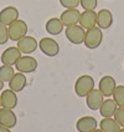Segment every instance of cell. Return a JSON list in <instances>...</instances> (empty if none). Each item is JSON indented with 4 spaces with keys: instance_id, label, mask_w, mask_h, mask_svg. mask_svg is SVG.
Instances as JSON below:
<instances>
[{
    "instance_id": "ba28073f",
    "label": "cell",
    "mask_w": 124,
    "mask_h": 132,
    "mask_svg": "<svg viewBox=\"0 0 124 132\" xmlns=\"http://www.w3.org/2000/svg\"><path fill=\"white\" fill-rule=\"evenodd\" d=\"M103 101H104V96L102 95V92L99 90L93 88L87 96H86V105L89 110L97 111L99 110V107L102 106Z\"/></svg>"
},
{
    "instance_id": "2e32d148",
    "label": "cell",
    "mask_w": 124,
    "mask_h": 132,
    "mask_svg": "<svg viewBox=\"0 0 124 132\" xmlns=\"http://www.w3.org/2000/svg\"><path fill=\"white\" fill-rule=\"evenodd\" d=\"M80 16H81V13L77 9H66L65 11L61 14L60 19H61L62 24L67 28V26L78 24L80 22Z\"/></svg>"
},
{
    "instance_id": "5bb4252c",
    "label": "cell",
    "mask_w": 124,
    "mask_h": 132,
    "mask_svg": "<svg viewBox=\"0 0 124 132\" xmlns=\"http://www.w3.org/2000/svg\"><path fill=\"white\" fill-rule=\"evenodd\" d=\"M0 101H1V107L14 110L17 105V95L13 90H4L3 94L0 95Z\"/></svg>"
},
{
    "instance_id": "603a6c76",
    "label": "cell",
    "mask_w": 124,
    "mask_h": 132,
    "mask_svg": "<svg viewBox=\"0 0 124 132\" xmlns=\"http://www.w3.org/2000/svg\"><path fill=\"white\" fill-rule=\"evenodd\" d=\"M14 67L10 65H3L0 66V79L4 82H9L11 80V77L14 76Z\"/></svg>"
},
{
    "instance_id": "7402d4cb",
    "label": "cell",
    "mask_w": 124,
    "mask_h": 132,
    "mask_svg": "<svg viewBox=\"0 0 124 132\" xmlns=\"http://www.w3.org/2000/svg\"><path fill=\"white\" fill-rule=\"evenodd\" d=\"M113 100L117 103L118 107H124V86L123 85H117L114 91H113Z\"/></svg>"
},
{
    "instance_id": "7c38bea8",
    "label": "cell",
    "mask_w": 124,
    "mask_h": 132,
    "mask_svg": "<svg viewBox=\"0 0 124 132\" xmlns=\"http://www.w3.org/2000/svg\"><path fill=\"white\" fill-rule=\"evenodd\" d=\"M16 123H17V118L14 111L0 107V125L7 128H14Z\"/></svg>"
},
{
    "instance_id": "8fae6325",
    "label": "cell",
    "mask_w": 124,
    "mask_h": 132,
    "mask_svg": "<svg viewBox=\"0 0 124 132\" xmlns=\"http://www.w3.org/2000/svg\"><path fill=\"white\" fill-rule=\"evenodd\" d=\"M19 19V10L15 6H6L0 11V24L9 26L11 22Z\"/></svg>"
},
{
    "instance_id": "44dd1931",
    "label": "cell",
    "mask_w": 124,
    "mask_h": 132,
    "mask_svg": "<svg viewBox=\"0 0 124 132\" xmlns=\"http://www.w3.org/2000/svg\"><path fill=\"white\" fill-rule=\"evenodd\" d=\"M99 126L103 132H119V130L122 128L120 125L112 117H103L99 122Z\"/></svg>"
},
{
    "instance_id": "4316f807",
    "label": "cell",
    "mask_w": 124,
    "mask_h": 132,
    "mask_svg": "<svg viewBox=\"0 0 124 132\" xmlns=\"http://www.w3.org/2000/svg\"><path fill=\"white\" fill-rule=\"evenodd\" d=\"M113 117L120 125V127H124V107H118Z\"/></svg>"
},
{
    "instance_id": "ffe728a7",
    "label": "cell",
    "mask_w": 124,
    "mask_h": 132,
    "mask_svg": "<svg viewBox=\"0 0 124 132\" xmlns=\"http://www.w3.org/2000/svg\"><path fill=\"white\" fill-rule=\"evenodd\" d=\"M118 106L117 103L114 102V100L112 98H107L104 100L102 103V106L99 107V113L102 117H113L116 111H117Z\"/></svg>"
},
{
    "instance_id": "52a82bcc",
    "label": "cell",
    "mask_w": 124,
    "mask_h": 132,
    "mask_svg": "<svg viewBox=\"0 0 124 132\" xmlns=\"http://www.w3.org/2000/svg\"><path fill=\"white\" fill-rule=\"evenodd\" d=\"M16 47L21 51V54H32V52L36 51V49L39 47V43L36 41V39L32 36H27L25 35L24 37H21L17 44H16Z\"/></svg>"
},
{
    "instance_id": "ac0fdd59",
    "label": "cell",
    "mask_w": 124,
    "mask_h": 132,
    "mask_svg": "<svg viewBox=\"0 0 124 132\" xmlns=\"http://www.w3.org/2000/svg\"><path fill=\"white\" fill-rule=\"evenodd\" d=\"M113 25V15L108 9H102L97 13V26L99 29H109Z\"/></svg>"
},
{
    "instance_id": "cb8c5ba5",
    "label": "cell",
    "mask_w": 124,
    "mask_h": 132,
    "mask_svg": "<svg viewBox=\"0 0 124 132\" xmlns=\"http://www.w3.org/2000/svg\"><path fill=\"white\" fill-rule=\"evenodd\" d=\"M80 5L83 10H94L98 5V0H80Z\"/></svg>"
},
{
    "instance_id": "4fadbf2b",
    "label": "cell",
    "mask_w": 124,
    "mask_h": 132,
    "mask_svg": "<svg viewBox=\"0 0 124 132\" xmlns=\"http://www.w3.org/2000/svg\"><path fill=\"white\" fill-rule=\"evenodd\" d=\"M98 126V122L92 116H83L76 122V128L78 132H92Z\"/></svg>"
},
{
    "instance_id": "d4e9b609",
    "label": "cell",
    "mask_w": 124,
    "mask_h": 132,
    "mask_svg": "<svg viewBox=\"0 0 124 132\" xmlns=\"http://www.w3.org/2000/svg\"><path fill=\"white\" fill-rule=\"evenodd\" d=\"M9 31H7V26L0 24V45L6 44L9 41Z\"/></svg>"
},
{
    "instance_id": "1f68e13d",
    "label": "cell",
    "mask_w": 124,
    "mask_h": 132,
    "mask_svg": "<svg viewBox=\"0 0 124 132\" xmlns=\"http://www.w3.org/2000/svg\"><path fill=\"white\" fill-rule=\"evenodd\" d=\"M0 107H1V101H0Z\"/></svg>"
},
{
    "instance_id": "83f0119b",
    "label": "cell",
    "mask_w": 124,
    "mask_h": 132,
    "mask_svg": "<svg viewBox=\"0 0 124 132\" xmlns=\"http://www.w3.org/2000/svg\"><path fill=\"white\" fill-rule=\"evenodd\" d=\"M0 132H11V131H10V128H7V127H4V126L0 125Z\"/></svg>"
},
{
    "instance_id": "4dcf8cb0",
    "label": "cell",
    "mask_w": 124,
    "mask_h": 132,
    "mask_svg": "<svg viewBox=\"0 0 124 132\" xmlns=\"http://www.w3.org/2000/svg\"><path fill=\"white\" fill-rule=\"evenodd\" d=\"M119 132H124V127H122V128L119 130Z\"/></svg>"
},
{
    "instance_id": "9c48e42d",
    "label": "cell",
    "mask_w": 124,
    "mask_h": 132,
    "mask_svg": "<svg viewBox=\"0 0 124 132\" xmlns=\"http://www.w3.org/2000/svg\"><path fill=\"white\" fill-rule=\"evenodd\" d=\"M117 82L114 80V77H112L109 75L107 76H103L102 79L99 80V84H98V90L102 92V95L104 97H110L113 95V91L116 88V85Z\"/></svg>"
},
{
    "instance_id": "6da1fadb",
    "label": "cell",
    "mask_w": 124,
    "mask_h": 132,
    "mask_svg": "<svg viewBox=\"0 0 124 132\" xmlns=\"http://www.w3.org/2000/svg\"><path fill=\"white\" fill-rule=\"evenodd\" d=\"M103 41V32L102 29H99L98 26L91 28L86 30L84 32V39H83V45L89 49V50H94L97 47H99Z\"/></svg>"
},
{
    "instance_id": "8992f818",
    "label": "cell",
    "mask_w": 124,
    "mask_h": 132,
    "mask_svg": "<svg viewBox=\"0 0 124 132\" xmlns=\"http://www.w3.org/2000/svg\"><path fill=\"white\" fill-rule=\"evenodd\" d=\"M65 35L67 40L73 45H81L83 44V39H84V29L81 25H71L67 26L65 31Z\"/></svg>"
},
{
    "instance_id": "f1b7e54d",
    "label": "cell",
    "mask_w": 124,
    "mask_h": 132,
    "mask_svg": "<svg viewBox=\"0 0 124 132\" xmlns=\"http://www.w3.org/2000/svg\"><path fill=\"white\" fill-rule=\"evenodd\" d=\"M3 88H4V81L0 79V91H3Z\"/></svg>"
},
{
    "instance_id": "30bf717a",
    "label": "cell",
    "mask_w": 124,
    "mask_h": 132,
    "mask_svg": "<svg viewBox=\"0 0 124 132\" xmlns=\"http://www.w3.org/2000/svg\"><path fill=\"white\" fill-rule=\"evenodd\" d=\"M20 57H21V51L17 47L11 46V47H7L6 50L3 51V54H1V62H3V65L14 66L16 64V61Z\"/></svg>"
},
{
    "instance_id": "9a60e30c",
    "label": "cell",
    "mask_w": 124,
    "mask_h": 132,
    "mask_svg": "<svg viewBox=\"0 0 124 132\" xmlns=\"http://www.w3.org/2000/svg\"><path fill=\"white\" fill-rule=\"evenodd\" d=\"M78 24L86 30L94 28L97 25V13L94 10H84L83 13H81Z\"/></svg>"
},
{
    "instance_id": "5b68a950",
    "label": "cell",
    "mask_w": 124,
    "mask_h": 132,
    "mask_svg": "<svg viewBox=\"0 0 124 132\" xmlns=\"http://www.w3.org/2000/svg\"><path fill=\"white\" fill-rule=\"evenodd\" d=\"M39 47L42 51L44 55L50 56V57H55L57 56L60 52V46L56 40H53L52 37H42L39 41Z\"/></svg>"
},
{
    "instance_id": "484cf974",
    "label": "cell",
    "mask_w": 124,
    "mask_h": 132,
    "mask_svg": "<svg viewBox=\"0 0 124 132\" xmlns=\"http://www.w3.org/2000/svg\"><path fill=\"white\" fill-rule=\"evenodd\" d=\"M60 4L65 9H77L80 5V0H60Z\"/></svg>"
},
{
    "instance_id": "d6986e66",
    "label": "cell",
    "mask_w": 124,
    "mask_h": 132,
    "mask_svg": "<svg viewBox=\"0 0 124 132\" xmlns=\"http://www.w3.org/2000/svg\"><path fill=\"white\" fill-rule=\"evenodd\" d=\"M63 28H65V25L62 24L61 19H59V18H51L45 24L46 32L50 34V35H53V36L55 35H60L63 31Z\"/></svg>"
},
{
    "instance_id": "7a4b0ae2",
    "label": "cell",
    "mask_w": 124,
    "mask_h": 132,
    "mask_svg": "<svg viewBox=\"0 0 124 132\" xmlns=\"http://www.w3.org/2000/svg\"><path fill=\"white\" fill-rule=\"evenodd\" d=\"M93 88H94V80L89 75H82L76 80L74 92L78 97H86Z\"/></svg>"
},
{
    "instance_id": "e0dca14e",
    "label": "cell",
    "mask_w": 124,
    "mask_h": 132,
    "mask_svg": "<svg viewBox=\"0 0 124 132\" xmlns=\"http://www.w3.org/2000/svg\"><path fill=\"white\" fill-rule=\"evenodd\" d=\"M26 84H27L26 75L22 72H17L14 73L11 80L9 81V87H10V90H13L14 92L17 94V92H21L22 90L26 87Z\"/></svg>"
},
{
    "instance_id": "277c9868",
    "label": "cell",
    "mask_w": 124,
    "mask_h": 132,
    "mask_svg": "<svg viewBox=\"0 0 124 132\" xmlns=\"http://www.w3.org/2000/svg\"><path fill=\"white\" fill-rule=\"evenodd\" d=\"M15 67L19 72H22V73H32L36 71L37 69V61L35 57L30 56V55H25L22 56L16 61L15 64Z\"/></svg>"
},
{
    "instance_id": "3957f363",
    "label": "cell",
    "mask_w": 124,
    "mask_h": 132,
    "mask_svg": "<svg viewBox=\"0 0 124 132\" xmlns=\"http://www.w3.org/2000/svg\"><path fill=\"white\" fill-rule=\"evenodd\" d=\"M7 31H9V39L13 41H19L21 37H24L27 34V24L24 20H15L7 26Z\"/></svg>"
},
{
    "instance_id": "f546056e",
    "label": "cell",
    "mask_w": 124,
    "mask_h": 132,
    "mask_svg": "<svg viewBox=\"0 0 124 132\" xmlns=\"http://www.w3.org/2000/svg\"><path fill=\"white\" fill-rule=\"evenodd\" d=\"M92 132H103V131H102V130H98V128H96L94 131H92Z\"/></svg>"
}]
</instances>
